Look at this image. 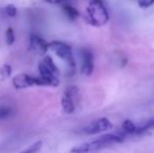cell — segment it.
Masks as SVG:
<instances>
[{"instance_id":"4","label":"cell","mask_w":154,"mask_h":153,"mask_svg":"<svg viewBox=\"0 0 154 153\" xmlns=\"http://www.w3.org/2000/svg\"><path fill=\"white\" fill-rule=\"evenodd\" d=\"M13 85L17 89H23L32 86H48L41 77H34L27 74L17 75L13 79Z\"/></svg>"},{"instance_id":"10","label":"cell","mask_w":154,"mask_h":153,"mask_svg":"<svg viewBox=\"0 0 154 153\" xmlns=\"http://www.w3.org/2000/svg\"><path fill=\"white\" fill-rule=\"evenodd\" d=\"M136 127L137 126L132 121L126 120L122 124V131H121V133H123L125 136H127V135H135Z\"/></svg>"},{"instance_id":"16","label":"cell","mask_w":154,"mask_h":153,"mask_svg":"<svg viewBox=\"0 0 154 153\" xmlns=\"http://www.w3.org/2000/svg\"><path fill=\"white\" fill-rule=\"evenodd\" d=\"M5 38H6V44L13 45L15 42V34L12 27H8L5 32Z\"/></svg>"},{"instance_id":"15","label":"cell","mask_w":154,"mask_h":153,"mask_svg":"<svg viewBox=\"0 0 154 153\" xmlns=\"http://www.w3.org/2000/svg\"><path fill=\"white\" fill-rule=\"evenodd\" d=\"M13 115V110L11 107L8 106H1L0 107V120H5L8 116Z\"/></svg>"},{"instance_id":"11","label":"cell","mask_w":154,"mask_h":153,"mask_svg":"<svg viewBox=\"0 0 154 153\" xmlns=\"http://www.w3.org/2000/svg\"><path fill=\"white\" fill-rule=\"evenodd\" d=\"M151 129H154V118H151V120L145 122L144 124L138 125L136 127V131H135V135H140L144 134L145 132L151 130Z\"/></svg>"},{"instance_id":"19","label":"cell","mask_w":154,"mask_h":153,"mask_svg":"<svg viewBox=\"0 0 154 153\" xmlns=\"http://www.w3.org/2000/svg\"><path fill=\"white\" fill-rule=\"evenodd\" d=\"M137 4L140 5V8H150L151 5H153L154 0H137Z\"/></svg>"},{"instance_id":"7","label":"cell","mask_w":154,"mask_h":153,"mask_svg":"<svg viewBox=\"0 0 154 153\" xmlns=\"http://www.w3.org/2000/svg\"><path fill=\"white\" fill-rule=\"evenodd\" d=\"M82 57V68L81 72L85 76H90L94 69V63H93V55L91 50L87 48H83L81 50Z\"/></svg>"},{"instance_id":"17","label":"cell","mask_w":154,"mask_h":153,"mask_svg":"<svg viewBox=\"0 0 154 153\" xmlns=\"http://www.w3.org/2000/svg\"><path fill=\"white\" fill-rule=\"evenodd\" d=\"M5 13L8 17L14 18V17L17 15V8L14 5V4H8V5H6V8H5Z\"/></svg>"},{"instance_id":"8","label":"cell","mask_w":154,"mask_h":153,"mask_svg":"<svg viewBox=\"0 0 154 153\" xmlns=\"http://www.w3.org/2000/svg\"><path fill=\"white\" fill-rule=\"evenodd\" d=\"M29 48L38 55H44L49 48V43L37 35H32L29 39Z\"/></svg>"},{"instance_id":"3","label":"cell","mask_w":154,"mask_h":153,"mask_svg":"<svg viewBox=\"0 0 154 153\" xmlns=\"http://www.w3.org/2000/svg\"><path fill=\"white\" fill-rule=\"evenodd\" d=\"M49 48L53 49L58 57L61 58L64 61H66L69 67L75 69V58H73L71 47L68 44L61 42V41H53V42L49 43Z\"/></svg>"},{"instance_id":"13","label":"cell","mask_w":154,"mask_h":153,"mask_svg":"<svg viewBox=\"0 0 154 153\" xmlns=\"http://www.w3.org/2000/svg\"><path fill=\"white\" fill-rule=\"evenodd\" d=\"M43 63L46 65V67L48 68L49 70H51V72H53L54 75H56V76H59L60 75V70L59 68L56 66L55 62L53 61V59H51V57H49V56H47V57L44 58V60H43Z\"/></svg>"},{"instance_id":"6","label":"cell","mask_w":154,"mask_h":153,"mask_svg":"<svg viewBox=\"0 0 154 153\" xmlns=\"http://www.w3.org/2000/svg\"><path fill=\"white\" fill-rule=\"evenodd\" d=\"M112 128V123L110 122L108 118H102L99 120L94 121V122L88 124L86 127L83 128V132L85 134H97V133H101V132H105L108 131Z\"/></svg>"},{"instance_id":"2","label":"cell","mask_w":154,"mask_h":153,"mask_svg":"<svg viewBox=\"0 0 154 153\" xmlns=\"http://www.w3.org/2000/svg\"><path fill=\"white\" fill-rule=\"evenodd\" d=\"M86 21L94 26L105 25L109 21V14L102 0H90L86 10Z\"/></svg>"},{"instance_id":"9","label":"cell","mask_w":154,"mask_h":153,"mask_svg":"<svg viewBox=\"0 0 154 153\" xmlns=\"http://www.w3.org/2000/svg\"><path fill=\"white\" fill-rule=\"evenodd\" d=\"M38 69H39V72H40V77L46 82L48 86H58L59 85V83H60L59 79H58L56 75H54L53 72L46 67V65H45L43 62L39 64Z\"/></svg>"},{"instance_id":"20","label":"cell","mask_w":154,"mask_h":153,"mask_svg":"<svg viewBox=\"0 0 154 153\" xmlns=\"http://www.w3.org/2000/svg\"><path fill=\"white\" fill-rule=\"evenodd\" d=\"M44 1L51 4H59V3H61V2L65 1V0H44Z\"/></svg>"},{"instance_id":"5","label":"cell","mask_w":154,"mask_h":153,"mask_svg":"<svg viewBox=\"0 0 154 153\" xmlns=\"http://www.w3.org/2000/svg\"><path fill=\"white\" fill-rule=\"evenodd\" d=\"M78 93H79V88L77 86H68L65 89L64 93L61 99V105L63 111L65 113H72L75 109V100L77 99Z\"/></svg>"},{"instance_id":"18","label":"cell","mask_w":154,"mask_h":153,"mask_svg":"<svg viewBox=\"0 0 154 153\" xmlns=\"http://www.w3.org/2000/svg\"><path fill=\"white\" fill-rule=\"evenodd\" d=\"M0 74H1V76L3 78L10 77L11 75H12V67H11V65L4 64V65L1 67V69H0Z\"/></svg>"},{"instance_id":"1","label":"cell","mask_w":154,"mask_h":153,"mask_svg":"<svg viewBox=\"0 0 154 153\" xmlns=\"http://www.w3.org/2000/svg\"><path fill=\"white\" fill-rule=\"evenodd\" d=\"M125 135L123 133H110V134H105L93 141L87 142V143L81 144L75 147H73L70 150L71 153H90L94 152L97 150H101L103 148H106L113 144L122 143L125 139Z\"/></svg>"},{"instance_id":"14","label":"cell","mask_w":154,"mask_h":153,"mask_svg":"<svg viewBox=\"0 0 154 153\" xmlns=\"http://www.w3.org/2000/svg\"><path fill=\"white\" fill-rule=\"evenodd\" d=\"M42 144L43 143L41 141L36 142V143H34L32 146H29L27 149H25L24 151H22L21 153H37L39 150L41 149V147H42Z\"/></svg>"},{"instance_id":"12","label":"cell","mask_w":154,"mask_h":153,"mask_svg":"<svg viewBox=\"0 0 154 153\" xmlns=\"http://www.w3.org/2000/svg\"><path fill=\"white\" fill-rule=\"evenodd\" d=\"M63 12H64V14L67 16V18L70 19V20H75V19H77L78 17H79V12H78L77 10H75L73 6L69 5V4H64L63 5Z\"/></svg>"}]
</instances>
